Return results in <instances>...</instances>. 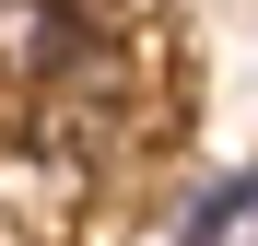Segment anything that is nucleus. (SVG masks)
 <instances>
[{"label": "nucleus", "mask_w": 258, "mask_h": 246, "mask_svg": "<svg viewBox=\"0 0 258 246\" xmlns=\"http://www.w3.org/2000/svg\"><path fill=\"white\" fill-rule=\"evenodd\" d=\"M246 234H258V188H246V164H211V176H188L176 223H164V246H246Z\"/></svg>", "instance_id": "f257e3e1"}, {"label": "nucleus", "mask_w": 258, "mask_h": 246, "mask_svg": "<svg viewBox=\"0 0 258 246\" xmlns=\"http://www.w3.org/2000/svg\"><path fill=\"white\" fill-rule=\"evenodd\" d=\"M246 246H258V234H246Z\"/></svg>", "instance_id": "7ed1b4c3"}, {"label": "nucleus", "mask_w": 258, "mask_h": 246, "mask_svg": "<svg viewBox=\"0 0 258 246\" xmlns=\"http://www.w3.org/2000/svg\"><path fill=\"white\" fill-rule=\"evenodd\" d=\"M246 188H258V164H246Z\"/></svg>", "instance_id": "f03ea898"}]
</instances>
